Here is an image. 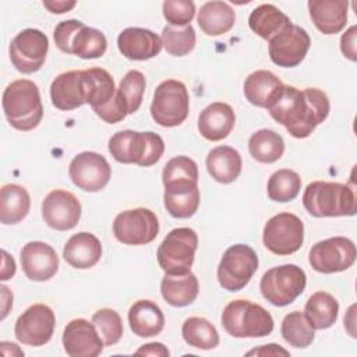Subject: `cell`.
<instances>
[{
    "label": "cell",
    "mask_w": 357,
    "mask_h": 357,
    "mask_svg": "<svg viewBox=\"0 0 357 357\" xmlns=\"http://www.w3.org/2000/svg\"><path fill=\"white\" fill-rule=\"evenodd\" d=\"M195 40L197 36L191 24L185 26L166 25L162 31V43L172 56L181 57L188 54L194 49Z\"/></svg>",
    "instance_id": "41"
},
{
    "label": "cell",
    "mask_w": 357,
    "mask_h": 357,
    "mask_svg": "<svg viewBox=\"0 0 357 357\" xmlns=\"http://www.w3.org/2000/svg\"><path fill=\"white\" fill-rule=\"evenodd\" d=\"M250 28L262 39L271 40L291 25L290 18L273 4H261L254 8L248 18Z\"/></svg>",
    "instance_id": "31"
},
{
    "label": "cell",
    "mask_w": 357,
    "mask_h": 357,
    "mask_svg": "<svg viewBox=\"0 0 357 357\" xmlns=\"http://www.w3.org/2000/svg\"><path fill=\"white\" fill-rule=\"evenodd\" d=\"M337 300L326 291L314 293L305 303L304 308V315L314 329L331 328L337 319Z\"/></svg>",
    "instance_id": "34"
},
{
    "label": "cell",
    "mask_w": 357,
    "mask_h": 357,
    "mask_svg": "<svg viewBox=\"0 0 357 357\" xmlns=\"http://www.w3.org/2000/svg\"><path fill=\"white\" fill-rule=\"evenodd\" d=\"M181 335L187 344L201 350H209L219 344L216 328L202 317L187 318L181 326Z\"/></svg>",
    "instance_id": "36"
},
{
    "label": "cell",
    "mask_w": 357,
    "mask_h": 357,
    "mask_svg": "<svg viewBox=\"0 0 357 357\" xmlns=\"http://www.w3.org/2000/svg\"><path fill=\"white\" fill-rule=\"evenodd\" d=\"M84 25V22L78 20H66L56 25L53 38L56 46L67 54H71V39L75 35V32Z\"/></svg>",
    "instance_id": "45"
},
{
    "label": "cell",
    "mask_w": 357,
    "mask_h": 357,
    "mask_svg": "<svg viewBox=\"0 0 357 357\" xmlns=\"http://www.w3.org/2000/svg\"><path fill=\"white\" fill-rule=\"evenodd\" d=\"M120 53L128 60H148L158 56L163 47L162 38L145 28H126L117 38Z\"/></svg>",
    "instance_id": "21"
},
{
    "label": "cell",
    "mask_w": 357,
    "mask_h": 357,
    "mask_svg": "<svg viewBox=\"0 0 357 357\" xmlns=\"http://www.w3.org/2000/svg\"><path fill=\"white\" fill-rule=\"evenodd\" d=\"M145 86H146L145 75L138 70H130L123 77L119 88L116 89L114 102L124 117L127 114H132L139 109L142 103Z\"/></svg>",
    "instance_id": "33"
},
{
    "label": "cell",
    "mask_w": 357,
    "mask_h": 357,
    "mask_svg": "<svg viewBox=\"0 0 357 357\" xmlns=\"http://www.w3.org/2000/svg\"><path fill=\"white\" fill-rule=\"evenodd\" d=\"M301 190V177L291 169H279L268 180V197L276 202L294 199Z\"/></svg>",
    "instance_id": "40"
},
{
    "label": "cell",
    "mask_w": 357,
    "mask_h": 357,
    "mask_svg": "<svg viewBox=\"0 0 357 357\" xmlns=\"http://www.w3.org/2000/svg\"><path fill=\"white\" fill-rule=\"evenodd\" d=\"M31 198L25 187L20 184H4L0 190V222L15 225L29 212Z\"/></svg>",
    "instance_id": "30"
},
{
    "label": "cell",
    "mask_w": 357,
    "mask_h": 357,
    "mask_svg": "<svg viewBox=\"0 0 357 357\" xmlns=\"http://www.w3.org/2000/svg\"><path fill=\"white\" fill-rule=\"evenodd\" d=\"M162 180L165 185L172 183H185V181L198 183V166L188 156H184V155L176 156L165 165Z\"/></svg>",
    "instance_id": "43"
},
{
    "label": "cell",
    "mask_w": 357,
    "mask_h": 357,
    "mask_svg": "<svg viewBox=\"0 0 357 357\" xmlns=\"http://www.w3.org/2000/svg\"><path fill=\"white\" fill-rule=\"evenodd\" d=\"M305 211L315 218H335L356 215V195L347 184L332 181H312L303 194Z\"/></svg>",
    "instance_id": "3"
},
{
    "label": "cell",
    "mask_w": 357,
    "mask_h": 357,
    "mask_svg": "<svg viewBox=\"0 0 357 357\" xmlns=\"http://www.w3.org/2000/svg\"><path fill=\"white\" fill-rule=\"evenodd\" d=\"M190 96L185 85L177 79L160 82L153 93L151 114L162 127H177L188 116Z\"/></svg>",
    "instance_id": "8"
},
{
    "label": "cell",
    "mask_w": 357,
    "mask_h": 357,
    "mask_svg": "<svg viewBox=\"0 0 357 357\" xmlns=\"http://www.w3.org/2000/svg\"><path fill=\"white\" fill-rule=\"evenodd\" d=\"M42 216L49 227L66 231L79 222L81 204L73 192L60 188L53 190L42 202Z\"/></svg>",
    "instance_id": "18"
},
{
    "label": "cell",
    "mask_w": 357,
    "mask_h": 357,
    "mask_svg": "<svg viewBox=\"0 0 357 357\" xmlns=\"http://www.w3.org/2000/svg\"><path fill=\"white\" fill-rule=\"evenodd\" d=\"M21 266L28 279L45 282L56 275L59 257L52 245L43 241H29L21 250Z\"/></svg>",
    "instance_id": "20"
},
{
    "label": "cell",
    "mask_w": 357,
    "mask_h": 357,
    "mask_svg": "<svg viewBox=\"0 0 357 357\" xmlns=\"http://www.w3.org/2000/svg\"><path fill=\"white\" fill-rule=\"evenodd\" d=\"M340 49H342V53L344 54V57H347L351 61L357 60V54H356V25L350 26L346 31V33L342 35Z\"/></svg>",
    "instance_id": "46"
},
{
    "label": "cell",
    "mask_w": 357,
    "mask_h": 357,
    "mask_svg": "<svg viewBox=\"0 0 357 357\" xmlns=\"http://www.w3.org/2000/svg\"><path fill=\"white\" fill-rule=\"evenodd\" d=\"M241 156L231 146L220 145L206 156V169L213 180L222 184L233 183L241 173Z\"/></svg>",
    "instance_id": "28"
},
{
    "label": "cell",
    "mask_w": 357,
    "mask_h": 357,
    "mask_svg": "<svg viewBox=\"0 0 357 357\" xmlns=\"http://www.w3.org/2000/svg\"><path fill=\"white\" fill-rule=\"evenodd\" d=\"M198 25L208 36L229 32L236 21L234 10L225 1H206L198 11Z\"/></svg>",
    "instance_id": "29"
},
{
    "label": "cell",
    "mask_w": 357,
    "mask_h": 357,
    "mask_svg": "<svg viewBox=\"0 0 357 357\" xmlns=\"http://www.w3.org/2000/svg\"><path fill=\"white\" fill-rule=\"evenodd\" d=\"M89 77V100L88 103L96 113L106 107L116 95V86L113 77L103 68L93 67L86 70Z\"/></svg>",
    "instance_id": "39"
},
{
    "label": "cell",
    "mask_w": 357,
    "mask_h": 357,
    "mask_svg": "<svg viewBox=\"0 0 357 357\" xmlns=\"http://www.w3.org/2000/svg\"><path fill=\"white\" fill-rule=\"evenodd\" d=\"M258 269L257 252L245 244L229 247L218 266L219 284L227 291L244 289Z\"/></svg>",
    "instance_id": "9"
},
{
    "label": "cell",
    "mask_w": 357,
    "mask_h": 357,
    "mask_svg": "<svg viewBox=\"0 0 357 357\" xmlns=\"http://www.w3.org/2000/svg\"><path fill=\"white\" fill-rule=\"evenodd\" d=\"M92 322L96 326L105 346L116 344L123 336V322L120 315L112 308H100L92 315Z\"/></svg>",
    "instance_id": "42"
},
{
    "label": "cell",
    "mask_w": 357,
    "mask_h": 357,
    "mask_svg": "<svg viewBox=\"0 0 357 357\" xmlns=\"http://www.w3.org/2000/svg\"><path fill=\"white\" fill-rule=\"evenodd\" d=\"M135 354H145V356H162V357H167L169 356V350L165 344L162 343H148L144 344L142 347H139Z\"/></svg>",
    "instance_id": "47"
},
{
    "label": "cell",
    "mask_w": 357,
    "mask_h": 357,
    "mask_svg": "<svg viewBox=\"0 0 357 357\" xmlns=\"http://www.w3.org/2000/svg\"><path fill=\"white\" fill-rule=\"evenodd\" d=\"M63 257L73 268L88 269L99 262L102 257V244L95 234L81 231L67 240Z\"/></svg>",
    "instance_id": "24"
},
{
    "label": "cell",
    "mask_w": 357,
    "mask_h": 357,
    "mask_svg": "<svg viewBox=\"0 0 357 357\" xmlns=\"http://www.w3.org/2000/svg\"><path fill=\"white\" fill-rule=\"evenodd\" d=\"M162 8L163 17L173 26L190 25L195 15V4L191 0H166Z\"/></svg>",
    "instance_id": "44"
},
{
    "label": "cell",
    "mask_w": 357,
    "mask_h": 357,
    "mask_svg": "<svg viewBox=\"0 0 357 357\" xmlns=\"http://www.w3.org/2000/svg\"><path fill=\"white\" fill-rule=\"evenodd\" d=\"M262 241L264 245L276 255L294 254L303 245L304 225L294 213L280 212L266 222Z\"/></svg>",
    "instance_id": "10"
},
{
    "label": "cell",
    "mask_w": 357,
    "mask_h": 357,
    "mask_svg": "<svg viewBox=\"0 0 357 357\" xmlns=\"http://www.w3.org/2000/svg\"><path fill=\"white\" fill-rule=\"evenodd\" d=\"M75 1H43V6L53 14H63L75 7Z\"/></svg>",
    "instance_id": "49"
},
{
    "label": "cell",
    "mask_w": 357,
    "mask_h": 357,
    "mask_svg": "<svg viewBox=\"0 0 357 357\" xmlns=\"http://www.w3.org/2000/svg\"><path fill=\"white\" fill-rule=\"evenodd\" d=\"M315 329L308 322L307 317L301 311H293L289 312L280 326V333L283 339L296 349H304L308 347L314 337H315Z\"/></svg>",
    "instance_id": "37"
},
{
    "label": "cell",
    "mask_w": 357,
    "mask_h": 357,
    "mask_svg": "<svg viewBox=\"0 0 357 357\" xmlns=\"http://www.w3.org/2000/svg\"><path fill=\"white\" fill-rule=\"evenodd\" d=\"M128 324L139 337L156 336L165 326V315L159 305L151 300L135 301L128 311Z\"/></svg>",
    "instance_id": "26"
},
{
    "label": "cell",
    "mask_w": 357,
    "mask_h": 357,
    "mask_svg": "<svg viewBox=\"0 0 357 357\" xmlns=\"http://www.w3.org/2000/svg\"><path fill=\"white\" fill-rule=\"evenodd\" d=\"M165 208L173 218H191L199 206L198 183H172L165 185Z\"/></svg>",
    "instance_id": "25"
},
{
    "label": "cell",
    "mask_w": 357,
    "mask_h": 357,
    "mask_svg": "<svg viewBox=\"0 0 357 357\" xmlns=\"http://www.w3.org/2000/svg\"><path fill=\"white\" fill-rule=\"evenodd\" d=\"M15 273V261L14 258L3 250V268H1V280H8Z\"/></svg>",
    "instance_id": "50"
},
{
    "label": "cell",
    "mask_w": 357,
    "mask_h": 357,
    "mask_svg": "<svg viewBox=\"0 0 357 357\" xmlns=\"http://www.w3.org/2000/svg\"><path fill=\"white\" fill-rule=\"evenodd\" d=\"M266 109L291 137L307 138L328 117L331 105L326 93L318 88L298 89L283 84Z\"/></svg>",
    "instance_id": "1"
},
{
    "label": "cell",
    "mask_w": 357,
    "mask_h": 357,
    "mask_svg": "<svg viewBox=\"0 0 357 357\" xmlns=\"http://www.w3.org/2000/svg\"><path fill=\"white\" fill-rule=\"evenodd\" d=\"M250 155L261 163H273L283 156L284 141L273 130L262 128L255 131L248 141Z\"/></svg>",
    "instance_id": "35"
},
{
    "label": "cell",
    "mask_w": 357,
    "mask_h": 357,
    "mask_svg": "<svg viewBox=\"0 0 357 357\" xmlns=\"http://www.w3.org/2000/svg\"><path fill=\"white\" fill-rule=\"evenodd\" d=\"M3 112L11 127L20 131H31L43 117V106L39 88L29 79H17L8 84L3 92Z\"/></svg>",
    "instance_id": "2"
},
{
    "label": "cell",
    "mask_w": 357,
    "mask_h": 357,
    "mask_svg": "<svg viewBox=\"0 0 357 357\" xmlns=\"http://www.w3.org/2000/svg\"><path fill=\"white\" fill-rule=\"evenodd\" d=\"M199 283L190 271L183 275H165L160 282V293L165 301L173 307L190 305L198 296Z\"/></svg>",
    "instance_id": "27"
},
{
    "label": "cell",
    "mask_w": 357,
    "mask_h": 357,
    "mask_svg": "<svg viewBox=\"0 0 357 357\" xmlns=\"http://www.w3.org/2000/svg\"><path fill=\"white\" fill-rule=\"evenodd\" d=\"M252 354H259V356H266V354L268 356H280V354H283V356H289V351L279 347L275 343H271V344H265L259 349H254V350L247 353V356H252Z\"/></svg>",
    "instance_id": "48"
},
{
    "label": "cell",
    "mask_w": 357,
    "mask_h": 357,
    "mask_svg": "<svg viewBox=\"0 0 357 357\" xmlns=\"http://www.w3.org/2000/svg\"><path fill=\"white\" fill-rule=\"evenodd\" d=\"M282 85V81L273 73L268 70H257L245 78L244 95L251 105L266 109Z\"/></svg>",
    "instance_id": "32"
},
{
    "label": "cell",
    "mask_w": 357,
    "mask_h": 357,
    "mask_svg": "<svg viewBox=\"0 0 357 357\" xmlns=\"http://www.w3.org/2000/svg\"><path fill=\"white\" fill-rule=\"evenodd\" d=\"M222 326L233 337H262L273 331L272 315L250 300H233L222 312Z\"/></svg>",
    "instance_id": "5"
},
{
    "label": "cell",
    "mask_w": 357,
    "mask_h": 357,
    "mask_svg": "<svg viewBox=\"0 0 357 357\" xmlns=\"http://www.w3.org/2000/svg\"><path fill=\"white\" fill-rule=\"evenodd\" d=\"M107 40L99 29L86 26L85 24L75 32L71 39V54L81 59H98L106 52Z\"/></svg>",
    "instance_id": "38"
},
{
    "label": "cell",
    "mask_w": 357,
    "mask_h": 357,
    "mask_svg": "<svg viewBox=\"0 0 357 357\" xmlns=\"http://www.w3.org/2000/svg\"><path fill=\"white\" fill-rule=\"evenodd\" d=\"M54 325L53 310L46 304H33L17 318L14 333L22 344L43 346L52 339Z\"/></svg>",
    "instance_id": "14"
},
{
    "label": "cell",
    "mask_w": 357,
    "mask_h": 357,
    "mask_svg": "<svg viewBox=\"0 0 357 357\" xmlns=\"http://www.w3.org/2000/svg\"><path fill=\"white\" fill-rule=\"evenodd\" d=\"M50 99L59 110H73L89 100L86 70H71L57 75L50 85Z\"/></svg>",
    "instance_id": "17"
},
{
    "label": "cell",
    "mask_w": 357,
    "mask_h": 357,
    "mask_svg": "<svg viewBox=\"0 0 357 357\" xmlns=\"http://www.w3.org/2000/svg\"><path fill=\"white\" fill-rule=\"evenodd\" d=\"M68 174L78 188L88 192H98L109 183L112 169L103 155L86 151L73 158L68 166Z\"/></svg>",
    "instance_id": "15"
},
{
    "label": "cell",
    "mask_w": 357,
    "mask_h": 357,
    "mask_svg": "<svg viewBox=\"0 0 357 357\" xmlns=\"http://www.w3.org/2000/svg\"><path fill=\"white\" fill-rule=\"evenodd\" d=\"M310 45L307 31L291 24L269 40V57L276 66L291 68L304 60Z\"/></svg>",
    "instance_id": "16"
},
{
    "label": "cell",
    "mask_w": 357,
    "mask_h": 357,
    "mask_svg": "<svg viewBox=\"0 0 357 357\" xmlns=\"http://www.w3.org/2000/svg\"><path fill=\"white\" fill-rule=\"evenodd\" d=\"M103 344L93 322L84 318L73 319L64 328L63 346L71 357H96L102 353Z\"/></svg>",
    "instance_id": "19"
},
{
    "label": "cell",
    "mask_w": 357,
    "mask_h": 357,
    "mask_svg": "<svg viewBox=\"0 0 357 357\" xmlns=\"http://www.w3.org/2000/svg\"><path fill=\"white\" fill-rule=\"evenodd\" d=\"M346 0H310V17L319 32L324 35L339 33L347 21Z\"/></svg>",
    "instance_id": "23"
},
{
    "label": "cell",
    "mask_w": 357,
    "mask_h": 357,
    "mask_svg": "<svg viewBox=\"0 0 357 357\" xmlns=\"http://www.w3.org/2000/svg\"><path fill=\"white\" fill-rule=\"evenodd\" d=\"M49 50L47 36L33 28H26L18 32L10 43V60L13 66L22 74L38 71Z\"/></svg>",
    "instance_id": "13"
},
{
    "label": "cell",
    "mask_w": 357,
    "mask_h": 357,
    "mask_svg": "<svg viewBox=\"0 0 357 357\" xmlns=\"http://www.w3.org/2000/svg\"><path fill=\"white\" fill-rule=\"evenodd\" d=\"M159 233L156 215L146 208H134L120 212L113 220L114 237L127 245L152 243Z\"/></svg>",
    "instance_id": "11"
},
{
    "label": "cell",
    "mask_w": 357,
    "mask_h": 357,
    "mask_svg": "<svg viewBox=\"0 0 357 357\" xmlns=\"http://www.w3.org/2000/svg\"><path fill=\"white\" fill-rule=\"evenodd\" d=\"M109 152L120 163H135L138 166L155 165L165 152L160 135L152 131H117L109 139Z\"/></svg>",
    "instance_id": "4"
},
{
    "label": "cell",
    "mask_w": 357,
    "mask_h": 357,
    "mask_svg": "<svg viewBox=\"0 0 357 357\" xmlns=\"http://www.w3.org/2000/svg\"><path fill=\"white\" fill-rule=\"evenodd\" d=\"M305 284V272L294 264H284L268 269L261 278L259 289L264 298L272 305L284 307L304 291Z\"/></svg>",
    "instance_id": "6"
},
{
    "label": "cell",
    "mask_w": 357,
    "mask_h": 357,
    "mask_svg": "<svg viewBox=\"0 0 357 357\" xmlns=\"http://www.w3.org/2000/svg\"><path fill=\"white\" fill-rule=\"evenodd\" d=\"M236 123L234 110L225 102H213L208 105L198 117V130L208 141L225 139L233 130Z\"/></svg>",
    "instance_id": "22"
},
{
    "label": "cell",
    "mask_w": 357,
    "mask_h": 357,
    "mask_svg": "<svg viewBox=\"0 0 357 357\" xmlns=\"http://www.w3.org/2000/svg\"><path fill=\"white\" fill-rule=\"evenodd\" d=\"M198 247V236L190 227L173 229L160 243L156 258L159 266L167 275L190 272Z\"/></svg>",
    "instance_id": "7"
},
{
    "label": "cell",
    "mask_w": 357,
    "mask_h": 357,
    "mask_svg": "<svg viewBox=\"0 0 357 357\" xmlns=\"http://www.w3.org/2000/svg\"><path fill=\"white\" fill-rule=\"evenodd\" d=\"M356 245L347 237H329L314 244L308 254L310 265L319 273H336L349 269L356 261Z\"/></svg>",
    "instance_id": "12"
}]
</instances>
